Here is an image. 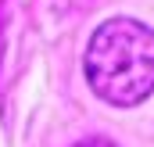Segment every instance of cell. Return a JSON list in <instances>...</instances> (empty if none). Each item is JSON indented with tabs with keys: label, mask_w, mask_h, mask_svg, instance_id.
<instances>
[{
	"label": "cell",
	"mask_w": 154,
	"mask_h": 147,
	"mask_svg": "<svg viewBox=\"0 0 154 147\" xmlns=\"http://www.w3.org/2000/svg\"><path fill=\"white\" fill-rule=\"evenodd\" d=\"M82 68L100 101L133 108L154 93V33L136 18H111L90 36Z\"/></svg>",
	"instance_id": "cell-1"
},
{
	"label": "cell",
	"mask_w": 154,
	"mask_h": 147,
	"mask_svg": "<svg viewBox=\"0 0 154 147\" xmlns=\"http://www.w3.org/2000/svg\"><path fill=\"white\" fill-rule=\"evenodd\" d=\"M75 147H115V144H108V140H82V144H75Z\"/></svg>",
	"instance_id": "cell-2"
}]
</instances>
